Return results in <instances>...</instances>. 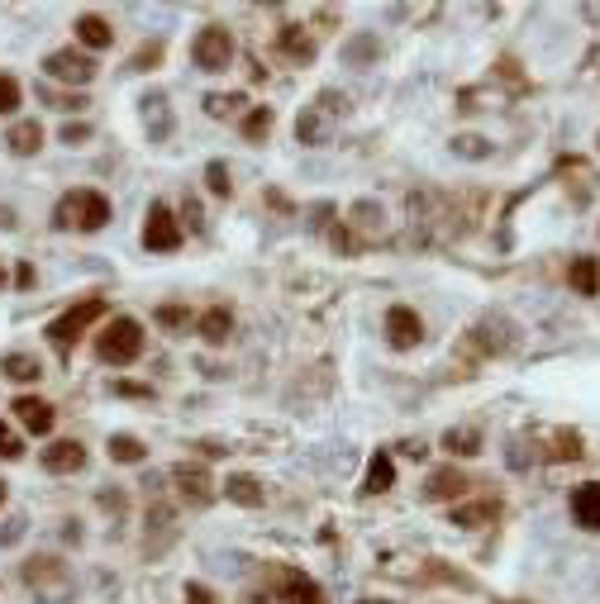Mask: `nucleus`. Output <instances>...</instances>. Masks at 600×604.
<instances>
[{"instance_id": "38", "label": "nucleus", "mask_w": 600, "mask_h": 604, "mask_svg": "<svg viewBox=\"0 0 600 604\" xmlns=\"http://www.w3.org/2000/svg\"><path fill=\"white\" fill-rule=\"evenodd\" d=\"M162 58V43H148V48H139V58H133V72H148Z\"/></svg>"}, {"instance_id": "5", "label": "nucleus", "mask_w": 600, "mask_h": 604, "mask_svg": "<svg viewBox=\"0 0 600 604\" xmlns=\"http://www.w3.org/2000/svg\"><path fill=\"white\" fill-rule=\"evenodd\" d=\"M191 62L200 67V72H224V67L233 62V39H229V29L220 24H205L195 33V43H191Z\"/></svg>"}, {"instance_id": "16", "label": "nucleus", "mask_w": 600, "mask_h": 604, "mask_svg": "<svg viewBox=\"0 0 600 604\" xmlns=\"http://www.w3.org/2000/svg\"><path fill=\"white\" fill-rule=\"evenodd\" d=\"M395 485V462L386 457V452H377L372 462H367V481H362V491L367 495H386Z\"/></svg>"}, {"instance_id": "9", "label": "nucleus", "mask_w": 600, "mask_h": 604, "mask_svg": "<svg viewBox=\"0 0 600 604\" xmlns=\"http://www.w3.org/2000/svg\"><path fill=\"white\" fill-rule=\"evenodd\" d=\"M172 476H177V491H181L186 505H210V500H214V476L200 462H181Z\"/></svg>"}, {"instance_id": "37", "label": "nucleus", "mask_w": 600, "mask_h": 604, "mask_svg": "<svg viewBox=\"0 0 600 604\" xmlns=\"http://www.w3.org/2000/svg\"><path fill=\"white\" fill-rule=\"evenodd\" d=\"M0 457H5V462H20V457H24L20 438H14V433H10L5 424H0Z\"/></svg>"}, {"instance_id": "24", "label": "nucleus", "mask_w": 600, "mask_h": 604, "mask_svg": "<svg viewBox=\"0 0 600 604\" xmlns=\"http://www.w3.org/2000/svg\"><path fill=\"white\" fill-rule=\"evenodd\" d=\"M443 447L458 452V457H477V452H481V433L477 428H448L443 433Z\"/></svg>"}, {"instance_id": "12", "label": "nucleus", "mask_w": 600, "mask_h": 604, "mask_svg": "<svg viewBox=\"0 0 600 604\" xmlns=\"http://www.w3.org/2000/svg\"><path fill=\"white\" fill-rule=\"evenodd\" d=\"M462 491H467V476L458 472V466H439V472H429V481H424L429 500H458Z\"/></svg>"}, {"instance_id": "17", "label": "nucleus", "mask_w": 600, "mask_h": 604, "mask_svg": "<svg viewBox=\"0 0 600 604\" xmlns=\"http://www.w3.org/2000/svg\"><path fill=\"white\" fill-rule=\"evenodd\" d=\"M281 599H286V604H324V590H320V585H314L310 576L286 572V585H281Z\"/></svg>"}, {"instance_id": "49", "label": "nucleus", "mask_w": 600, "mask_h": 604, "mask_svg": "<svg viewBox=\"0 0 600 604\" xmlns=\"http://www.w3.org/2000/svg\"><path fill=\"white\" fill-rule=\"evenodd\" d=\"M362 604H377V599H362ZM381 604H386V599H381Z\"/></svg>"}, {"instance_id": "23", "label": "nucleus", "mask_w": 600, "mask_h": 604, "mask_svg": "<svg viewBox=\"0 0 600 604\" xmlns=\"http://www.w3.org/2000/svg\"><path fill=\"white\" fill-rule=\"evenodd\" d=\"M224 495L233 500V505H248V509L262 505V485H258L253 476H229V481H224Z\"/></svg>"}, {"instance_id": "33", "label": "nucleus", "mask_w": 600, "mask_h": 604, "mask_svg": "<svg viewBox=\"0 0 600 604\" xmlns=\"http://www.w3.org/2000/svg\"><path fill=\"white\" fill-rule=\"evenodd\" d=\"M24 528H29V518L24 514H10L5 524H0V547H14V543L24 538Z\"/></svg>"}, {"instance_id": "8", "label": "nucleus", "mask_w": 600, "mask_h": 604, "mask_svg": "<svg viewBox=\"0 0 600 604\" xmlns=\"http://www.w3.org/2000/svg\"><path fill=\"white\" fill-rule=\"evenodd\" d=\"M420 338H424L420 314H414L410 305H391L386 310V343L400 347V352H410V347H420Z\"/></svg>"}, {"instance_id": "15", "label": "nucleus", "mask_w": 600, "mask_h": 604, "mask_svg": "<svg viewBox=\"0 0 600 604\" xmlns=\"http://www.w3.org/2000/svg\"><path fill=\"white\" fill-rule=\"evenodd\" d=\"M143 124H148V139L162 143L172 133V110H167V95H148L143 100Z\"/></svg>"}, {"instance_id": "1", "label": "nucleus", "mask_w": 600, "mask_h": 604, "mask_svg": "<svg viewBox=\"0 0 600 604\" xmlns=\"http://www.w3.org/2000/svg\"><path fill=\"white\" fill-rule=\"evenodd\" d=\"M58 229H81V233H95L110 224V200L100 191H67L58 200V214H53Z\"/></svg>"}, {"instance_id": "35", "label": "nucleus", "mask_w": 600, "mask_h": 604, "mask_svg": "<svg viewBox=\"0 0 600 604\" xmlns=\"http://www.w3.org/2000/svg\"><path fill=\"white\" fill-rule=\"evenodd\" d=\"M239 105H243V95H205V114H214V120H224Z\"/></svg>"}, {"instance_id": "47", "label": "nucleus", "mask_w": 600, "mask_h": 604, "mask_svg": "<svg viewBox=\"0 0 600 604\" xmlns=\"http://www.w3.org/2000/svg\"><path fill=\"white\" fill-rule=\"evenodd\" d=\"M0 229H14V210L10 205H0Z\"/></svg>"}, {"instance_id": "29", "label": "nucleus", "mask_w": 600, "mask_h": 604, "mask_svg": "<svg viewBox=\"0 0 600 604\" xmlns=\"http://www.w3.org/2000/svg\"><path fill=\"white\" fill-rule=\"evenodd\" d=\"M267 129H272V110H267V105L248 110V120H243V139H267Z\"/></svg>"}, {"instance_id": "50", "label": "nucleus", "mask_w": 600, "mask_h": 604, "mask_svg": "<svg viewBox=\"0 0 600 604\" xmlns=\"http://www.w3.org/2000/svg\"><path fill=\"white\" fill-rule=\"evenodd\" d=\"M0 281H5V272H0Z\"/></svg>"}, {"instance_id": "19", "label": "nucleus", "mask_w": 600, "mask_h": 604, "mask_svg": "<svg viewBox=\"0 0 600 604\" xmlns=\"http://www.w3.org/2000/svg\"><path fill=\"white\" fill-rule=\"evenodd\" d=\"M195 329H200V338H205V343H224L229 329H233V314L224 305H214V310H205L195 319Z\"/></svg>"}, {"instance_id": "39", "label": "nucleus", "mask_w": 600, "mask_h": 604, "mask_svg": "<svg viewBox=\"0 0 600 604\" xmlns=\"http://www.w3.org/2000/svg\"><path fill=\"white\" fill-rule=\"evenodd\" d=\"M86 139H91V129H86V124H62V143H67V148H81Z\"/></svg>"}, {"instance_id": "44", "label": "nucleus", "mask_w": 600, "mask_h": 604, "mask_svg": "<svg viewBox=\"0 0 600 604\" xmlns=\"http://www.w3.org/2000/svg\"><path fill=\"white\" fill-rule=\"evenodd\" d=\"M186 224H191V229H205V220H200V205H195V200H186Z\"/></svg>"}, {"instance_id": "21", "label": "nucleus", "mask_w": 600, "mask_h": 604, "mask_svg": "<svg viewBox=\"0 0 600 604\" xmlns=\"http://www.w3.org/2000/svg\"><path fill=\"white\" fill-rule=\"evenodd\" d=\"M281 53L295 58V62H310L314 58V39L300 24H286V29H281Z\"/></svg>"}, {"instance_id": "2", "label": "nucleus", "mask_w": 600, "mask_h": 604, "mask_svg": "<svg viewBox=\"0 0 600 604\" xmlns=\"http://www.w3.org/2000/svg\"><path fill=\"white\" fill-rule=\"evenodd\" d=\"M95 352H100V362H110V366H129L143 352V324H139V319H129V314L110 319V329L100 333Z\"/></svg>"}, {"instance_id": "31", "label": "nucleus", "mask_w": 600, "mask_h": 604, "mask_svg": "<svg viewBox=\"0 0 600 604\" xmlns=\"http://www.w3.org/2000/svg\"><path fill=\"white\" fill-rule=\"evenodd\" d=\"M20 110V81L0 72V114H14Z\"/></svg>"}, {"instance_id": "40", "label": "nucleus", "mask_w": 600, "mask_h": 604, "mask_svg": "<svg viewBox=\"0 0 600 604\" xmlns=\"http://www.w3.org/2000/svg\"><path fill=\"white\" fill-rule=\"evenodd\" d=\"M158 324L181 329V324H186V310H181V305H162V310H158Z\"/></svg>"}, {"instance_id": "25", "label": "nucleus", "mask_w": 600, "mask_h": 604, "mask_svg": "<svg viewBox=\"0 0 600 604\" xmlns=\"http://www.w3.org/2000/svg\"><path fill=\"white\" fill-rule=\"evenodd\" d=\"M110 457H114V462H124V466H133V462H143V457H148V447L133 438V433H114V438H110Z\"/></svg>"}, {"instance_id": "41", "label": "nucleus", "mask_w": 600, "mask_h": 604, "mask_svg": "<svg viewBox=\"0 0 600 604\" xmlns=\"http://www.w3.org/2000/svg\"><path fill=\"white\" fill-rule=\"evenodd\" d=\"M181 599H186V604H214V595H210V590H205V585H200V581H191L186 590H181Z\"/></svg>"}, {"instance_id": "26", "label": "nucleus", "mask_w": 600, "mask_h": 604, "mask_svg": "<svg viewBox=\"0 0 600 604\" xmlns=\"http://www.w3.org/2000/svg\"><path fill=\"white\" fill-rule=\"evenodd\" d=\"M343 58H348V67H367V62H377V58H381V48H377L372 33H358V39L343 48Z\"/></svg>"}, {"instance_id": "34", "label": "nucleus", "mask_w": 600, "mask_h": 604, "mask_svg": "<svg viewBox=\"0 0 600 604\" xmlns=\"http://www.w3.org/2000/svg\"><path fill=\"white\" fill-rule=\"evenodd\" d=\"M353 224H358V229H381V205H372V200H358V205H353Z\"/></svg>"}, {"instance_id": "20", "label": "nucleus", "mask_w": 600, "mask_h": 604, "mask_svg": "<svg viewBox=\"0 0 600 604\" xmlns=\"http://www.w3.org/2000/svg\"><path fill=\"white\" fill-rule=\"evenodd\" d=\"M77 39L86 48H110L114 29H110V20H100V14H81V20H77Z\"/></svg>"}, {"instance_id": "3", "label": "nucleus", "mask_w": 600, "mask_h": 604, "mask_svg": "<svg viewBox=\"0 0 600 604\" xmlns=\"http://www.w3.org/2000/svg\"><path fill=\"white\" fill-rule=\"evenodd\" d=\"M24 585H33V590L43 595V604H67V595H72V576H67V566L58 557H33L24 562Z\"/></svg>"}, {"instance_id": "22", "label": "nucleus", "mask_w": 600, "mask_h": 604, "mask_svg": "<svg viewBox=\"0 0 600 604\" xmlns=\"http://www.w3.org/2000/svg\"><path fill=\"white\" fill-rule=\"evenodd\" d=\"M0 372H5L10 381H39L43 376V366H39V357H29V352H10V357L5 362H0Z\"/></svg>"}, {"instance_id": "46", "label": "nucleus", "mask_w": 600, "mask_h": 604, "mask_svg": "<svg viewBox=\"0 0 600 604\" xmlns=\"http://www.w3.org/2000/svg\"><path fill=\"white\" fill-rule=\"evenodd\" d=\"M114 391H120V395H148V385H129V381H120Z\"/></svg>"}, {"instance_id": "13", "label": "nucleus", "mask_w": 600, "mask_h": 604, "mask_svg": "<svg viewBox=\"0 0 600 604\" xmlns=\"http://www.w3.org/2000/svg\"><path fill=\"white\" fill-rule=\"evenodd\" d=\"M14 414H20V424L29 433H48V428H53V405H48V400L20 395V400H14Z\"/></svg>"}, {"instance_id": "43", "label": "nucleus", "mask_w": 600, "mask_h": 604, "mask_svg": "<svg viewBox=\"0 0 600 604\" xmlns=\"http://www.w3.org/2000/svg\"><path fill=\"white\" fill-rule=\"evenodd\" d=\"M14 286H24V291L33 286V266H29V262H20V272H14Z\"/></svg>"}, {"instance_id": "11", "label": "nucleus", "mask_w": 600, "mask_h": 604, "mask_svg": "<svg viewBox=\"0 0 600 604\" xmlns=\"http://www.w3.org/2000/svg\"><path fill=\"white\" fill-rule=\"evenodd\" d=\"M572 518H577L581 528L600 533V481H586V485L572 495Z\"/></svg>"}, {"instance_id": "7", "label": "nucleus", "mask_w": 600, "mask_h": 604, "mask_svg": "<svg viewBox=\"0 0 600 604\" xmlns=\"http://www.w3.org/2000/svg\"><path fill=\"white\" fill-rule=\"evenodd\" d=\"M43 72L53 81H72V86H86V81L95 77V58L86 53H72V48H58V53L43 58Z\"/></svg>"}, {"instance_id": "6", "label": "nucleus", "mask_w": 600, "mask_h": 604, "mask_svg": "<svg viewBox=\"0 0 600 604\" xmlns=\"http://www.w3.org/2000/svg\"><path fill=\"white\" fill-rule=\"evenodd\" d=\"M143 248L148 253H177L181 248V224L172 220V210L162 205H148V220H143Z\"/></svg>"}, {"instance_id": "32", "label": "nucleus", "mask_w": 600, "mask_h": 604, "mask_svg": "<svg viewBox=\"0 0 600 604\" xmlns=\"http://www.w3.org/2000/svg\"><path fill=\"white\" fill-rule=\"evenodd\" d=\"M205 186H210L214 195H229V191H233V181H229V167H224V162H210V167H205Z\"/></svg>"}, {"instance_id": "45", "label": "nucleus", "mask_w": 600, "mask_h": 604, "mask_svg": "<svg viewBox=\"0 0 600 604\" xmlns=\"http://www.w3.org/2000/svg\"><path fill=\"white\" fill-rule=\"evenodd\" d=\"M400 452H405V457H414V462H420V457H424L429 447H424V443H400Z\"/></svg>"}, {"instance_id": "4", "label": "nucleus", "mask_w": 600, "mask_h": 604, "mask_svg": "<svg viewBox=\"0 0 600 604\" xmlns=\"http://www.w3.org/2000/svg\"><path fill=\"white\" fill-rule=\"evenodd\" d=\"M105 314V300H81L77 310H67L62 319H53V324H48V343H53L58 352H67V347H77V338L81 333H86V324H95V319Z\"/></svg>"}, {"instance_id": "30", "label": "nucleus", "mask_w": 600, "mask_h": 604, "mask_svg": "<svg viewBox=\"0 0 600 604\" xmlns=\"http://www.w3.org/2000/svg\"><path fill=\"white\" fill-rule=\"evenodd\" d=\"M453 153H458V158H486L491 143L477 139V133H462V139H453Z\"/></svg>"}, {"instance_id": "36", "label": "nucleus", "mask_w": 600, "mask_h": 604, "mask_svg": "<svg viewBox=\"0 0 600 604\" xmlns=\"http://www.w3.org/2000/svg\"><path fill=\"white\" fill-rule=\"evenodd\" d=\"M553 457H558V462H562V457H567V462H577V457H581V438H577V433H558Z\"/></svg>"}, {"instance_id": "18", "label": "nucleus", "mask_w": 600, "mask_h": 604, "mask_svg": "<svg viewBox=\"0 0 600 604\" xmlns=\"http://www.w3.org/2000/svg\"><path fill=\"white\" fill-rule=\"evenodd\" d=\"M567 281H572L577 295H595L600 291V262L595 257H577L572 266H567Z\"/></svg>"}, {"instance_id": "10", "label": "nucleus", "mask_w": 600, "mask_h": 604, "mask_svg": "<svg viewBox=\"0 0 600 604\" xmlns=\"http://www.w3.org/2000/svg\"><path fill=\"white\" fill-rule=\"evenodd\" d=\"M43 466L53 476H72V472H81V466H86V447L81 443H53V447H43Z\"/></svg>"}, {"instance_id": "42", "label": "nucleus", "mask_w": 600, "mask_h": 604, "mask_svg": "<svg viewBox=\"0 0 600 604\" xmlns=\"http://www.w3.org/2000/svg\"><path fill=\"white\" fill-rule=\"evenodd\" d=\"M100 505H105V509H114V514H120V509H124V495H120V491H100Z\"/></svg>"}, {"instance_id": "27", "label": "nucleus", "mask_w": 600, "mask_h": 604, "mask_svg": "<svg viewBox=\"0 0 600 604\" xmlns=\"http://www.w3.org/2000/svg\"><path fill=\"white\" fill-rule=\"evenodd\" d=\"M491 518H495V505H491V500H481V505H462V509H453V524H462V528L491 524Z\"/></svg>"}, {"instance_id": "14", "label": "nucleus", "mask_w": 600, "mask_h": 604, "mask_svg": "<svg viewBox=\"0 0 600 604\" xmlns=\"http://www.w3.org/2000/svg\"><path fill=\"white\" fill-rule=\"evenodd\" d=\"M5 143H10V153H14V158L39 153V148H43V124H39V120H20V124H10Z\"/></svg>"}, {"instance_id": "48", "label": "nucleus", "mask_w": 600, "mask_h": 604, "mask_svg": "<svg viewBox=\"0 0 600 604\" xmlns=\"http://www.w3.org/2000/svg\"><path fill=\"white\" fill-rule=\"evenodd\" d=\"M0 505H5V481H0Z\"/></svg>"}, {"instance_id": "28", "label": "nucleus", "mask_w": 600, "mask_h": 604, "mask_svg": "<svg viewBox=\"0 0 600 604\" xmlns=\"http://www.w3.org/2000/svg\"><path fill=\"white\" fill-rule=\"evenodd\" d=\"M295 139L300 143H324V124H320V114H314V110H305L295 120Z\"/></svg>"}]
</instances>
